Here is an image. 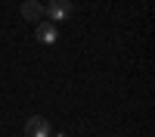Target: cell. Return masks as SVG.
<instances>
[{"label":"cell","mask_w":155,"mask_h":137,"mask_svg":"<svg viewBox=\"0 0 155 137\" xmlns=\"http://www.w3.org/2000/svg\"><path fill=\"white\" fill-rule=\"evenodd\" d=\"M34 37H37L41 44H56V41H59V28H56L53 22H37Z\"/></svg>","instance_id":"4"},{"label":"cell","mask_w":155,"mask_h":137,"mask_svg":"<svg viewBox=\"0 0 155 137\" xmlns=\"http://www.w3.org/2000/svg\"><path fill=\"white\" fill-rule=\"evenodd\" d=\"M50 137H71V134H50Z\"/></svg>","instance_id":"5"},{"label":"cell","mask_w":155,"mask_h":137,"mask_svg":"<svg viewBox=\"0 0 155 137\" xmlns=\"http://www.w3.org/2000/svg\"><path fill=\"white\" fill-rule=\"evenodd\" d=\"M19 12H22V19H28V22H44V3L41 0H25V3L19 6Z\"/></svg>","instance_id":"3"},{"label":"cell","mask_w":155,"mask_h":137,"mask_svg":"<svg viewBox=\"0 0 155 137\" xmlns=\"http://www.w3.org/2000/svg\"><path fill=\"white\" fill-rule=\"evenodd\" d=\"M71 12H74V3H71V0H50V3L44 6V16L53 22V25L71 19Z\"/></svg>","instance_id":"1"},{"label":"cell","mask_w":155,"mask_h":137,"mask_svg":"<svg viewBox=\"0 0 155 137\" xmlns=\"http://www.w3.org/2000/svg\"><path fill=\"white\" fill-rule=\"evenodd\" d=\"M50 134H53V128L44 115H31L25 122V137H50Z\"/></svg>","instance_id":"2"}]
</instances>
